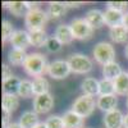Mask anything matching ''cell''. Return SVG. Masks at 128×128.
<instances>
[{
    "label": "cell",
    "instance_id": "1",
    "mask_svg": "<svg viewBox=\"0 0 128 128\" xmlns=\"http://www.w3.org/2000/svg\"><path fill=\"white\" fill-rule=\"evenodd\" d=\"M23 70L31 77H42L48 72L49 63L44 54L41 52H31L27 55L24 63H23Z\"/></svg>",
    "mask_w": 128,
    "mask_h": 128
},
{
    "label": "cell",
    "instance_id": "2",
    "mask_svg": "<svg viewBox=\"0 0 128 128\" xmlns=\"http://www.w3.org/2000/svg\"><path fill=\"white\" fill-rule=\"evenodd\" d=\"M48 20H49L48 12L42 10L41 8H36L34 10H28V13L24 17V24L28 32L38 31V30H44Z\"/></svg>",
    "mask_w": 128,
    "mask_h": 128
},
{
    "label": "cell",
    "instance_id": "3",
    "mask_svg": "<svg viewBox=\"0 0 128 128\" xmlns=\"http://www.w3.org/2000/svg\"><path fill=\"white\" fill-rule=\"evenodd\" d=\"M95 108H98V101L95 100V98L88 95H81L72 104L70 110L81 115L82 118H88L95 112Z\"/></svg>",
    "mask_w": 128,
    "mask_h": 128
},
{
    "label": "cell",
    "instance_id": "4",
    "mask_svg": "<svg viewBox=\"0 0 128 128\" xmlns=\"http://www.w3.org/2000/svg\"><path fill=\"white\" fill-rule=\"evenodd\" d=\"M67 62L69 63V67H70L72 73H76V74L90 73L92 70V68H94L92 60L87 55L81 54V52H74V54L69 55Z\"/></svg>",
    "mask_w": 128,
    "mask_h": 128
},
{
    "label": "cell",
    "instance_id": "5",
    "mask_svg": "<svg viewBox=\"0 0 128 128\" xmlns=\"http://www.w3.org/2000/svg\"><path fill=\"white\" fill-rule=\"evenodd\" d=\"M92 55L99 64L105 66V64L115 60V49L110 42L100 41L95 45L92 50Z\"/></svg>",
    "mask_w": 128,
    "mask_h": 128
},
{
    "label": "cell",
    "instance_id": "6",
    "mask_svg": "<svg viewBox=\"0 0 128 128\" xmlns=\"http://www.w3.org/2000/svg\"><path fill=\"white\" fill-rule=\"evenodd\" d=\"M70 28L74 40L88 41L94 37V28L88 24V22L84 18H73L70 22Z\"/></svg>",
    "mask_w": 128,
    "mask_h": 128
},
{
    "label": "cell",
    "instance_id": "7",
    "mask_svg": "<svg viewBox=\"0 0 128 128\" xmlns=\"http://www.w3.org/2000/svg\"><path fill=\"white\" fill-rule=\"evenodd\" d=\"M46 73L52 80H58L59 81V80L67 78L72 73V70H70V67H69V63L67 60L58 59V60H54V62L49 63Z\"/></svg>",
    "mask_w": 128,
    "mask_h": 128
},
{
    "label": "cell",
    "instance_id": "8",
    "mask_svg": "<svg viewBox=\"0 0 128 128\" xmlns=\"http://www.w3.org/2000/svg\"><path fill=\"white\" fill-rule=\"evenodd\" d=\"M54 98L50 92L37 95L34 99V112L37 114H46L54 108Z\"/></svg>",
    "mask_w": 128,
    "mask_h": 128
},
{
    "label": "cell",
    "instance_id": "9",
    "mask_svg": "<svg viewBox=\"0 0 128 128\" xmlns=\"http://www.w3.org/2000/svg\"><path fill=\"white\" fill-rule=\"evenodd\" d=\"M102 123L105 128H123L124 127V114L119 109L105 113L104 118H102Z\"/></svg>",
    "mask_w": 128,
    "mask_h": 128
},
{
    "label": "cell",
    "instance_id": "10",
    "mask_svg": "<svg viewBox=\"0 0 128 128\" xmlns=\"http://www.w3.org/2000/svg\"><path fill=\"white\" fill-rule=\"evenodd\" d=\"M10 45L14 49H20V50H26L30 45V32L26 30H16V32L13 34V36L9 40Z\"/></svg>",
    "mask_w": 128,
    "mask_h": 128
},
{
    "label": "cell",
    "instance_id": "11",
    "mask_svg": "<svg viewBox=\"0 0 128 128\" xmlns=\"http://www.w3.org/2000/svg\"><path fill=\"white\" fill-rule=\"evenodd\" d=\"M84 19L88 22V24L94 28V30H100L102 28L106 23H105V18H104V12H101L100 9H90L87 10Z\"/></svg>",
    "mask_w": 128,
    "mask_h": 128
},
{
    "label": "cell",
    "instance_id": "12",
    "mask_svg": "<svg viewBox=\"0 0 128 128\" xmlns=\"http://www.w3.org/2000/svg\"><path fill=\"white\" fill-rule=\"evenodd\" d=\"M98 108L104 112V113H109L116 109L118 105V99L115 95H100L98 96Z\"/></svg>",
    "mask_w": 128,
    "mask_h": 128
},
{
    "label": "cell",
    "instance_id": "13",
    "mask_svg": "<svg viewBox=\"0 0 128 128\" xmlns=\"http://www.w3.org/2000/svg\"><path fill=\"white\" fill-rule=\"evenodd\" d=\"M54 36L62 42L63 45H69V44H72L73 40H74L70 24H59L55 28Z\"/></svg>",
    "mask_w": 128,
    "mask_h": 128
},
{
    "label": "cell",
    "instance_id": "14",
    "mask_svg": "<svg viewBox=\"0 0 128 128\" xmlns=\"http://www.w3.org/2000/svg\"><path fill=\"white\" fill-rule=\"evenodd\" d=\"M62 118H63L64 127L66 128H83L84 118H82L81 115H78L77 113H74L73 110L66 112Z\"/></svg>",
    "mask_w": 128,
    "mask_h": 128
},
{
    "label": "cell",
    "instance_id": "15",
    "mask_svg": "<svg viewBox=\"0 0 128 128\" xmlns=\"http://www.w3.org/2000/svg\"><path fill=\"white\" fill-rule=\"evenodd\" d=\"M99 86H100V81H98L94 77H87L84 78L81 83V90L83 95H88V96H99Z\"/></svg>",
    "mask_w": 128,
    "mask_h": 128
},
{
    "label": "cell",
    "instance_id": "16",
    "mask_svg": "<svg viewBox=\"0 0 128 128\" xmlns=\"http://www.w3.org/2000/svg\"><path fill=\"white\" fill-rule=\"evenodd\" d=\"M109 37L115 44H126L128 41V30L123 26H115L109 28Z\"/></svg>",
    "mask_w": 128,
    "mask_h": 128
},
{
    "label": "cell",
    "instance_id": "17",
    "mask_svg": "<svg viewBox=\"0 0 128 128\" xmlns=\"http://www.w3.org/2000/svg\"><path fill=\"white\" fill-rule=\"evenodd\" d=\"M122 73H123V70H122L120 64L116 63L115 60L110 62L108 64H105V66H102V76H104L105 80L115 81Z\"/></svg>",
    "mask_w": 128,
    "mask_h": 128
},
{
    "label": "cell",
    "instance_id": "18",
    "mask_svg": "<svg viewBox=\"0 0 128 128\" xmlns=\"http://www.w3.org/2000/svg\"><path fill=\"white\" fill-rule=\"evenodd\" d=\"M18 123L20 124L22 128H34L35 126H37L40 123L38 114L34 110H26V112L22 113Z\"/></svg>",
    "mask_w": 128,
    "mask_h": 128
},
{
    "label": "cell",
    "instance_id": "19",
    "mask_svg": "<svg viewBox=\"0 0 128 128\" xmlns=\"http://www.w3.org/2000/svg\"><path fill=\"white\" fill-rule=\"evenodd\" d=\"M67 5L66 3H62V2H50L49 6H48V16L51 19H56L60 18L63 16H66L67 13Z\"/></svg>",
    "mask_w": 128,
    "mask_h": 128
},
{
    "label": "cell",
    "instance_id": "20",
    "mask_svg": "<svg viewBox=\"0 0 128 128\" xmlns=\"http://www.w3.org/2000/svg\"><path fill=\"white\" fill-rule=\"evenodd\" d=\"M123 14L122 12H118V10H114L110 8H106L104 12V18H105V23L109 27H115L119 26L123 22Z\"/></svg>",
    "mask_w": 128,
    "mask_h": 128
},
{
    "label": "cell",
    "instance_id": "21",
    "mask_svg": "<svg viewBox=\"0 0 128 128\" xmlns=\"http://www.w3.org/2000/svg\"><path fill=\"white\" fill-rule=\"evenodd\" d=\"M27 52L26 50H20V49H14L12 48L8 52V62L10 66H14V67H18V66H23V63L27 58Z\"/></svg>",
    "mask_w": 128,
    "mask_h": 128
},
{
    "label": "cell",
    "instance_id": "22",
    "mask_svg": "<svg viewBox=\"0 0 128 128\" xmlns=\"http://www.w3.org/2000/svg\"><path fill=\"white\" fill-rule=\"evenodd\" d=\"M2 106H3V110L8 112L9 114L17 112V109L19 108V96L18 95H3Z\"/></svg>",
    "mask_w": 128,
    "mask_h": 128
},
{
    "label": "cell",
    "instance_id": "23",
    "mask_svg": "<svg viewBox=\"0 0 128 128\" xmlns=\"http://www.w3.org/2000/svg\"><path fill=\"white\" fill-rule=\"evenodd\" d=\"M49 36L45 32V30H38V31H31L30 32V41L31 46L35 48H45V44L48 41Z\"/></svg>",
    "mask_w": 128,
    "mask_h": 128
},
{
    "label": "cell",
    "instance_id": "24",
    "mask_svg": "<svg viewBox=\"0 0 128 128\" xmlns=\"http://www.w3.org/2000/svg\"><path fill=\"white\" fill-rule=\"evenodd\" d=\"M114 88H115V95L128 96V72H123L114 81Z\"/></svg>",
    "mask_w": 128,
    "mask_h": 128
},
{
    "label": "cell",
    "instance_id": "25",
    "mask_svg": "<svg viewBox=\"0 0 128 128\" xmlns=\"http://www.w3.org/2000/svg\"><path fill=\"white\" fill-rule=\"evenodd\" d=\"M20 80L18 77H12L6 81H3V95H18Z\"/></svg>",
    "mask_w": 128,
    "mask_h": 128
},
{
    "label": "cell",
    "instance_id": "26",
    "mask_svg": "<svg viewBox=\"0 0 128 128\" xmlns=\"http://www.w3.org/2000/svg\"><path fill=\"white\" fill-rule=\"evenodd\" d=\"M32 87H34L35 96H37L42 94H48L50 90V83L45 77H37V78H34V81H32Z\"/></svg>",
    "mask_w": 128,
    "mask_h": 128
},
{
    "label": "cell",
    "instance_id": "27",
    "mask_svg": "<svg viewBox=\"0 0 128 128\" xmlns=\"http://www.w3.org/2000/svg\"><path fill=\"white\" fill-rule=\"evenodd\" d=\"M35 95L34 87H32V82L28 80H20L19 90H18V96L22 99H31Z\"/></svg>",
    "mask_w": 128,
    "mask_h": 128
},
{
    "label": "cell",
    "instance_id": "28",
    "mask_svg": "<svg viewBox=\"0 0 128 128\" xmlns=\"http://www.w3.org/2000/svg\"><path fill=\"white\" fill-rule=\"evenodd\" d=\"M8 10L16 17H26V14L28 13L26 2H10V6Z\"/></svg>",
    "mask_w": 128,
    "mask_h": 128
},
{
    "label": "cell",
    "instance_id": "29",
    "mask_svg": "<svg viewBox=\"0 0 128 128\" xmlns=\"http://www.w3.org/2000/svg\"><path fill=\"white\" fill-rule=\"evenodd\" d=\"M16 32V30L13 28V24L9 19H3L2 22V41L3 44L10 40V37L13 36V34Z\"/></svg>",
    "mask_w": 128,
    "mask_h": 128
},
{
    "label": "cell",
    "instance_id": "30",
    "mask_svg": "<svg viewBox=\"0 0 128 128\" xmlns=\"http://www.w3.org/2000/svg\"><path fill=\"white\" fill-rule=\"evenodd\" d=\"M45 49L48 50V52H50V54H58V52H60L63 50V44L55 36H51L46 41Z\"/></svg>",
    "mask_w": 128,
    "mask_h": 128
},
{
    "label": "cell",
    "instance_id": "31",
    "mask_svg": "<svg viewBox=\"0 0 128 128\" xmlns=\"http://www.w3.org/2000/svg\"><path fill=\"white\" fill-rule=\"evenodd\" d=\"M100 95H115L114 81L102 78L100 81V86H99V96Z\"/></svg>",
    "mask_w": 128,
    "mask_h": 128
},
{
    "label": "cell",
    "instance_id": "32",
    "mask_svg": "<svg viewBox=\"0 0 128 128\" xmlns=\"http://www.w3.org/2000/svg\"><path fill=\"white\" fill-rule=\"evenodd\" d=\"M48 128H66L64 127L63 118L59 115H50L49 118L45 120Z\"/></svg>",
    "mask_w": 128,
    "mask_h": 128
},
{
    "label": "cell",
    "instance_id": "33",
    "mask_svg": "<svg viewBox=\"0 0 128 128\" xmlns=\"http://www.w3.org/2000/svg\"><path fill=\"white\" fill-rule=\"evenodd\" d=\"M106 6L110 9H114V10H118V12L126 13V10L128 9V3L127 2H108Z\"/></svg>",
    "mask_w": 128,
    "mask_h": 128
},
{
    "label": "cell",
    "instance_id": "34",
    "mask_svg": "<svg viewBox=\"0 0 128 128\" xmlns=\"http://www.w3.org/2000/svg\"><path fill=\"white\" fill-rule=\"evenodd\" d=\"M12 77H14V76H13L12 68H10L8 64L4 63L3 66H2V80H3V81H6V80L12 78Z\"/></svg>",
    "mask_w": 128,
    "mask_h": 128
},
{
    "label": "cell",
    "instance_id": "35",
    "mask_svg": "<svg viewBox=\"0 0 128 128\" xmlns=\"http://www.w3.org/2000/svg\"><path fill=\"white\" fill-rule=\"evenodd\" d=\"M2 122H3V128H8V126L12 123L10 122V114L8 112H5V110H3V119H2Z\"/></svg>",
    "mask_w": 128,
    "mask_h": 128
},
{
    "label": "cell",
    "instance_id": "36",
    "mask_svg": "<svg viewBox=\"0 0 128 128\" xmlns=\"http://www.w3.org/2000/svg\"><path fill=\"white\" fill-rule=\"evenodd\" d=\"M26 6L28 10H34L36 8H40L38 6V3H32V2H26Z\"/></svg>",
    "mask_w": 128,
    "mask_h": 128
},
{
    "label": "cell",
    "instance_id": "37",
    "mask_svg": "<svg viewBox=\"0 0 128 128\" xmlns=\"http://www.w3.org/2000/svg\"><path fill=\"white\" fill-rule=\"evenodd\" d=\"M67 8H80L82 5V3H73V2H67L66 3Z\"/></svg>",
    "mask_w": 128,
    "mask_h": 128
},
{
    "label": "cell",
    "instance_id": "38",
    "mask_svg": "<svg viewBox=\"0 0 128 128\" xmlns=\"http://www.w3.org/2000/svg\"><path fill=\"white\" fill-rule=\"evenodd\" d=\"M122 24L128 30V12H126V13L123 14V22H122Z\"/></svg>",
    "mask_w": 128,
    "mask_h": 128
},
{
    "label": "cell",
    "instance_id": "39",
    "mask_svg": "<svg viewBox=\"0 0 128 128\" xmlns=\"http://www.w3.org/2000/svg\"><path fill=\"white\" fill-rule=\"evenodd\" d=\"M8 128H22V127H20V124H19V123L13 122V123H10V124L8 126Z\"/></svg>",
    "mask_w": 128,
    "mask_h": 128
},
{
    "label": "cell",
    "instance_id": "40",
    "mask_svg": "<svg viewBox=\"0 0 128 128\" xmlns=\"http://www.w3.org/2000/svg\"><path fill=\"white\" fill-rule=\"evenodd\" d=\"M34 128H48V126H46V123L45 122H40L37 126H35Z\"/></svg>",
    "mask_w": 128,
    "mask_h": 128
},
{
    "label": "cell",
    "instance_id": "41",
    "mask_svg": "<svg viewBox=\"0 0 128 128\" xmlns=\"http://www.w3.org/2000/svg\"><path fill=\"white\" fill-rule=\"evenodd\" d=\"M124 128H128V113L124 115Z\"/></svg>",
    "mask_w": 128,
    "mask_h": 128
},
{
    "label": "cell",
    "instance_id": "42",
    "mask_svg": "<svg viewBox=\"0 0 128 128\" xmlns=\"http://www.w3.org/2000/svg\"><path fill=\"white\" fill-rule=\"evenodd\" d=\"M124 55H126V58L128 59V44L126 45V49H124Z\"/></svg>",
    "mask_w": 128,
    "mask_h": 128
},
{
    "label": "cell",
    "instance_id": "43",
    "mask_svg": "<svg viewBox=\"0 0 128 128\" xmlns=\"http://www.w3.org/2000/svg\"><path fill=\"white\" fill-rule=\"evenodd\" d=\"M127 108H128V96H127Z\"/></svg>",
    "mask_w": 128,
    "mask_h": 128
},
{
    "label": "cell",
    "instance_id": "44",
    "mask_svg": "<svg viewBox=\"0 0 128 128\" xmlns=\"http://www.w3.org/2000/svg\"><path fill=\"white\" fill-rule=\"evenodd\" d=\"M83 128H84V127H83Z\"/></svg>",
    "mask_w": 128,
    "mask_h": 128
}]
</instances>
